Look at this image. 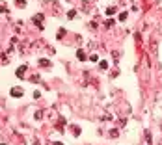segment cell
I'll return each instance as SVG.
<instances>
[{
  "instance_id": "obj_8",
  "label": "cell",
  "mask_w": 162,
  "mask_h": 145,
  "mask_svg": "<svg viewBox=\"0 0 162 145\" xmlns=\"http://www.w3.org/2000/svg\"><path fill=\"white\" fill-rule=\"evenodd\" d=\"M106 13H108V15H114V13H116V8H108Z\"/></svg>"
},
{
  "instance_id": "obj_1",
  "label": "cell",
  "mask_w": 162,
  "mask_h": 145,
  "mask_svg": "<svg viewBox=\"0 0 162 145\" xmlns=\"http://www.w3.org/2000/svg\"><path fill=\"white\" fill-rule=\"evenodd\" d=\"M26 69H28V65H21V67L17 69V76H19V78H24V73H26Z\"/></svg>"
},
{
  "instance_id": "obj_6",
  "label": "cell",
  "mask_w": 162,
  "mask_h": 145,
  "mask_svg": "<svg viewBox=\"0 0 162 145\" xmlns=\"http://www.w3.org/2000/svg\"><path fill=\"white\" fill-rule=\"evenodd\" d=\"M67 17H69V19H75V17H77V11H75V9H71V11L67 13Z\"/></svg>"
},
{
  "instance_id": "obj_7",
  "label": "cell",
  "mask_w": 162,
  "mask_h": 145,
  "mask_svg": "<svg viewBox=\"0 0 162 145\" xmlns=\"http://www.w3.org/2000/svg\"><path fill=\"white\" fill-rule=\"evenodd\" d=\"M39 65H45V67H49L50 62H47V60H39Z\"/></svg>"
},
{
  "instance_id": "obj_10",
  "label": "cell",
  "mask_w": 162,
  "mask_h": 145,
  "mask_svg": "<svg viewBox=\"0 0 162 145\" xmlns=\"http://www.w3.org/2000/svg\"><path fill=\"white\" fill-rule=\"evenodd\" d=\"M73 130H75V132H73L75 136H78V134H80V130H78V127H73Z\"/></svg>"
},
{
  "instance_id": "obj_11",
  "label": "cell",
  "mask_w": 162,
  "mask_h": 145,
  "mask_svg": "<svg viewBox=\"0 0 162 145\" xmlns=\"http://www.w3.org/2000/svg\"><path fill=\"white\" fill-rule=\"evenodd\" d=\"M54 145H61V143H54Z\"/></svg>"
},
{
  "instance_id": "obj_3",
  "label": "cell",
  "mask_w": 162,
  "mask_h": 145,
  "mask_svg": "<svg viewBox=\"0 0 162 145\" xmlns=\"http://www.w3.org/2000/svg\"><path fill=\"white\" fill-rule=\"evenodd\" d=\"M41 21H43V13H39V15H36V17H34V22L37 24V28H43Z\"/></svg>"
},
{
  "instance_id": "obj_5",
  "label": "cell",
  "mask_w": 162,
  "mask_h": 145,
  "mask_svg": "<svg viewBox=\"0 0 162 145\" xmlns=\"http://www.w3.org/2000/svg\"><path fill=\"white\" fill-rule=\"evenodd\" d=\"M15 2H17L19 8H24V6H26V0H15Z\"/></svg>"
},
{
  "instance_id": "obj_9",
  "label": "cell",
  "mask_w": 162,
  "mask_h": 145,
  "mask_svg": "<svg viewBox=\"0 0 162 145\" xmlns=\"http://www.w3.org/2000/svg\"><path fill=\"white\" fill-rule=\"evenodd\" d=\"M0 11H4V13H8V8L4 6V4H0Z\"/></svg>"
},
{
  "instance_id": "obj_2",
  "label": "cell",
  "mask_w": 162,
  "mask_h": 145,
  "mask_svg": "<svg viewBox=\"0 0 162 145\" xmlns=\"http://www.w3.org/2000/svg\"><path fill=\"white\" fill-rule=\"evenodd\" d=\"M9 93H11V97H22V89L21 87H11Z\"/></svg>"
},
{
  "instance_id": "obj_4",
  "label": "cell",
  "mask_w": 162,
  "mask_h": 145,
  "mask_svg": "<svg viewBox=\"0 0 162 145\" xmlns=\"http://www.w3.org/2000/svg\"><path fill=\"white\" fill-rule=\"evenodd\" d=\"M77 56H78V60H80V62H84V60H86V52H84V50H78V52H77Z\"/></svg>"
}]
</instances>
